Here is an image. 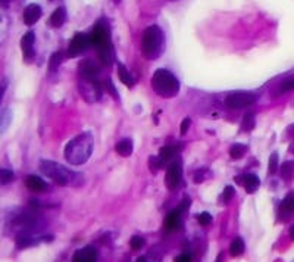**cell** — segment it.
Wrapping results in <instances>:
<instances>
[{"mask_svg": "<svg viewBox=\"0 0 294 262\" xmlns=\"http://www.w3.org/2000/svg\"><path fill=\"white\" fill-rule=\"evenodd\" d=\"M278 170V155L277 154H272L271 158H269V172L271 174H275Z\"/></svg>", "mask_w": 294, "mask_h": 262, "instance_id": "cell-31", "label": "cell"}, {"mask_svg": "<svg viewBox=\"0 0 294 262\" xmlns=\"http://www.w3.org/2000/svg\"><path fill=\"white\" fill-rule=\"evenodd\" d=\"M60 62H62V53L60 52L53 53V54L50 56V59H49V72H52V74H53L54 71L59 68Z\"/></svg>", "mask_w": 294, "mask_h": 262, "instance_id": "cell-26", "label": "cell"}, {"mask_svg": "<svg viewBox=\"0 0 294 262\" xmlns=\"http://www.w3.org/2000/svg\"><path fill=\"white\" fill-rule=\"evenodd\" d=\"M258 96L250 92H233L228 94L225 104L230 109H243L256 104Z\"/></svg>", "mask_w": 294, "mask_h": 262, "instance_id": "cell-5", "label": "cell"}, {"mask_svg": "<svg viewBox=\"0 0 294 262\" xmlns=\"http://www.w3.org/2000/svg\"><path fill=\"white\" fill-rule=\"evenodd\" d=\"M292 90H294V78L287 80L281 86V92H292Z\"/></svg>", "mask_w": 294, "mask_h": 262, "instance_id": "cell-33", "label": "cell"}, {"mask_svg": "<svg viewBox=\"0 0 294 262\" xmlns=\"http://www.w3.org/2000/svg\"><path fill=\"white\" fill-rule=\"evenodd\" d=\"M294 214V193H289L281 204V215L289 218Z\"/></svg>", "mask_w": 294, "mask_h": 262, "instance_id": "cell-18", "label": "cell"}, {"mask_svg": "<svg viewBox=\"0 0 294 262\" xmlns=\"http://www.w3.org/2000/svg\"><path fill=\"white\" fill-rule=\"evenodd\" d=\"M163 50V32L158 26L144 30L141 37V52L149 59H156Z\"/></svg>", "mask_w": 294, "mask_h": 262, "instance_id": "cell-4", "label": "cell"}, {"mask_svg": "<svg viewBox=\"0 0 294 262\" xmlns=\"http://www.w3.org/2000/svg\"><path fill=\"white\" fill-rule=\"evenodd\" d=\"M290 237H292V240L294 242V226L290 228Z\"/></svg>", "mask_w": 294, "mask_h": 262, "instance_id": "cell-36", "label": "cell"}, {"mask_svg": "<svg viewBox=\"0 0 294 262\" xmlns=\"http://www.w3.org/2000/svg\"><path fill=\"white\" fill-rule=\"evenodd\" d=\"M90 42H91V44H94L97 48H103L106 44H110V34H109L107 26H100V24L94 26V30L90 34Z\"/></svg>", "mask_w": 294, "mask_h": 262, "instance_id": "cell-9", "label": "cell"}, {"mask_svg": "<svg viewBox=\"0 0 294 262\" xmlns=\"http://www.w3.org/2000/svg\"><path fill=\"white\" fill-rule=\"evenodd\" d=\"M183 180V165L180 160H174L166 171V186L169 190H175Z\"/></svg>", "mask_w": 294, "mask_h": 262, "instance_id": "cell-8", "label": "cell"}, {"mask_svg": "<svg viewBox=\"0 0 294 262\" xmlns=\"http://www.w3.org/2000/svg\"><path fill=\"white\" fill-rule=\"evenodd\" d=\"M41 8L35 3L28 4L27 8L24 9V22L25 26H34L40 18H41Z\"/></svg>", "mask_w": 294, "mask_h": 262, "instance_id": "cell-13", "label": "cell"}, {"mask_svg": "<svg viewBox=\"0 0 294 262\" xmlns=\"http://www.w3.org/2000/svg\"><path fill=\"white\" fill-rule=\"evenodd\" d=\"M99 58H100L102 64L106 65V66H110L113 64L115 54H113V46H112V43L103 46V48H99Z\"/></svg>", "mask_w": 294, "mask_h": 262, "instance_id": "cell-17", "label": "cell"}, {"mask_svg": "<svg viewBox=\"0 0 294 262\" xmlns=\"http://www.w3.org/2000/svg\"><path fill=\"white\" fill-rule=\"evenodd\" d=\"M34 40H35V34L32 31H28L24 34V37L21 38V49H22V54L25 59H32L34 56Z\"/></svg>", "mask_w": 294, "mask_h": 262, "instance_id": "cell-14", "label": "cell"}, {"mask_svg": "<svg viewBox=\"0 0 294 262\" xmlns=\"http://www.w3.org/2000/svg\"><path fill=\"white\" fill-rule=\"evenodd\" d=\"M13 178H15V176H13V172L12 171H9V170H0V183L3 184H9L10 182H13Z\"/></svg>", "mask_w": 294, "mask_h": 262, "instance_id": "cell-28", "label": "cell"}, {"mask_svg": "<svg viewBox=\"0 0 294 262\" xmlns=\"http://www.w3.org/2000/svg\"><path fill=\"white\" fill-rule=\"evenodd\" d=\"M247 150V146L246 144H241V143H236L234 146H231L230 149V155L233 159H240Z\"/></svg>", "mask_w": 294, "mask_h": 262, "instance_id": "cell-25", "label": "cell"}, {"mask_svg": "<svg viewBox=\"0 0 294 262\" xmlns=\"http://www.w3.org/2000/svg\"><path fill=\"white\" fill-rule=\"evenodd\" d=\"M72 262H97V250L93 246L78 249L72 256Z\"/></svg>", "mask_w": 294, "mask_h": 262, "instance_id": "cell-11", "label": "cell"}, {"mask_svg": "<svg viewBox=\"0 0 294 262\" xmlns=\"http://www.w3.org/2000/svg\"><path fill=\"white\" fill-rule=\"evenodd\" d=\"M190 126H191V120L190 118H184L183 122H181V134H186L188 128H190Z\"/></svg>", "mask_w": 294, "mask_h": 262, "instance_id": "cell-34", "label": "cell"}, {"mask_svg": "<svg viewBox=\"0 0 294 262\" xmlns=\"http://www.w3.org/2000/svg\"><path fill=\"white\" fill-rule=\"evenodd\" d=\"M178 154V149L177 146H165L162 148L161 152H159V160H161L162 165H165L166 162H169L172 158H175V155Z\"/></svg>", "mask_w": 294, "mask_h": 262, "instance_id": "cell-21", "label": "cell"}, {"mask_svg": "<svg viewBox=\"0 0 294 262\" xmlns=\"http://www.w3.org/2000/svg\"><path fill=\"white\" fill-rule=\"evenodd\" d=\"M237 183L241 184L246 188L247 193H255L259 188V186H261V180L255 174H246V176L237 177Z\"/></svg>", "mask_w": 294, "mask_h": 262, "instance_id": "cell-12", "label": "cell"}, {"mask_svg": "<svg viewBox=\"0 0 294 262\" xmlns=\"http://www.w3.org/2000/svg\"><path fill=\"white\" fill-rule=\"evenodd\" d=\"M27 187L31 190V192H44V190H47L49 188V186L46 182H43L40 177H37V176H28L27 177Z\"/></svg>", "mask_w": 294, "mask_h": 262, "instance_id": "cell-16", "label": "cell"}, {"mask_svg": "<svg viewBox=\"0 0 294 262\" xmlns=\"http://www.w3.org/2000/svg\"><path fill=\"white\" fill-rule=\"evenodd\" d=\"M7 2H9V0H1V3H3V4H7Z\"/></svg>", "mask_w": 294, "mask_h": 262, "instance_id": "cell-37", "label": "cell"}, {"mask_svg": "<svg viewBox=\"0 0 294 262\" xmlns=\"http://www.w3.org/2000/svg\"><path fill=\"white\" fill-rule=\"evenodd\" d=\"M137 262H146V261H144V260H141V258H140V260H138V261H137Z\"/></svg>", "mask_w": 294, "mask_h": 262, "instance_id": "cell-38", "label": "cell"}, {"mask_svg": "<svg viewBox=\"0 0 294 262\" xmlns=\"http://www.w3.org/2000/svg\"><path fill=\"white\" fill-rule=\"evenodd\" d=\"M152 88L162 98H174L180 92V81L168 70L159 68L150 80Z\"/></svg>", "mask_w": 294, "mask_h": 262, "instance_id": "cell-3", "label": "cell"}, {"mask_svg": "<svg viewBox=\"0 0 294 262\" xmlns=\"http://www.w3.org/2000/svg\"><path fill=\"white\" fill-rule=\"evenodd\" d=\"M144 244H146V240H144L143 237L134 236L133 238H131V248H133L134 250H138V249H141Z\"/></svg>", "mask_w": 294, "mask_h": 262, "instance_id": "cell-32", "label": "cell"}, {"mask_svg": "<svg viewBox=\"0 0 294 262\" xmlns=\"http://www.w3.org/2000/svg\"><path fill=\"white\" fill-rule=\"evenodd\" d=\"M174 262H193V258H191V255H188V254H183V255L177 256Z\"/></svg>", "mask_w": 294, "mask_h": 262, "instance_id": "cell-35", "label": "cell"}, {"mask_svg": "<svg viewBox=\"0 0 294 262\" xmlns=\"http://www.w3.org/2000/svg\"><path fill=\"white\" fill-rule=\"evenodd\" d=\"M115 150H116L121 156H130V155L133 154V140H130V138L121 140V142L116 144Z\"/></svg>", "mask_w": 294, "mask_h": 262, "instance_id": "cell-20", "label": "cell"}, {"mask_svg": "<svg viewBox=\"0 0 294 262\" xmlns=\"http://www.w3.org/2000/svg\"><path fill=\"white\" fill-rule=\"evenodd\" d=\"M80 92L88 104L97 102L102 98V86L94 80L82 78L80 81Z\"/></svg>", "mask_w": 294, "mask_h": 262, "instance_id": "cell-6", "label": "cell"}, {"mask_svg": "<svg viewBox=\"0 0 294 262\" xmlns=\"http://www.w3.org/2000/svg\"><path fill=\"white\" fill-rule=\"evenodd\" d=\"M281 176L284 180H292L294 176V162L289 160L281 165Z\"/></svg>", "mask_w": 294, "mask_h": 262, "instance_id": "cell-24", "label": "cell"}, {"mask_svg": "<svg viewBox=\"0 0 294 262\" xmlns=\"http://www.w3.org/2000/svg\"><path fill=\"white\" fill-rule=\"evenodd\" d=\"M183 212H184V210H181V208H178V210H172V212L166 216V220H165V228H166L168 232H175V230L180 228Z\"/></svg>", "mask_w": 294, "mask_h": 262, "instance_id": "cell-15", "label": "cell"}, {"mask_svg": "<svg viewBox=\"0 0 294 262\" xmlns=\"http://www.w3.org/2000/svg\"><path fill=\"white\" fill-rule=\"evenodd\" d=\"M253 127H255V115H253V114H247V115L244 116V121H243L241 130L250 131V130H253Z\"/></svg>", "mask_w": 294, "mask_h": 262, "instance_id": "cell-27", "label": "cell"}, {"mask_svg": "<svg viewBox=\"0 0 294 262\" xmlns=\"http://www.w3.org/2000/svg\"><path fill=\"white\" fill-rule=\"evenodd\" d=\"M65 21H66V10H65V8L54 9V12L50 16V26H54V28H59V26H62L65 24Z\"/></svg>", "mask_w": 294, "mask_h": 262, "instance_id": "cell-19", "label": "cell"}, {"mask_svg": "<svg viewBox=\"0 0 294 262\" xmlns=\"http://www.w3.org/2000/svg\"><path fill=\"white\" fill-rule=\"evenodd\" d=\"M233 196H234V187H231V186H228L225 190H224V193H222V196H221V202H230L231 199H233Z\"/></svg>", "mask_w": 294, "mask_h": 262, "instance_id": "cell-29", "label": "cell"}, {"mask_svg": "<svg viewBox=\"0 0 294 262\" xmlns=\"http://www.w3.org/2000/svg\"><path fill=\"white\" fill-rule=\"evenodd\" d=\"M118 76H119V80L127 86V87H133L134 86V78L133 76L130 74V71L122 65V64H118Z\"/></svg>", "mask_w": 294, "mask_h": 262, "instance_id": "cell-22", "label": "cell"}, {"mask_svg": "<svg viewBox=\"0 0 294 262\" xmlns=\"http://www.w3.org/2000/svg\"><path fill=\"white\" fill-rule=\"evenodd\" d=\"M93 152V137L90 132H82L74 137L65 146V159L71 165H81L88 160Z\"/></svg>", "mask_w": 294, "mask_h": 262, "instance_id": "cell-1", "label": "cell"}, {"mask_svg": "<svg viewBox=\"0 0 294 262\" xmlns=\"http://www.w3.org/2000/svg\"><path fill=\"white\" fill-rule=\"evenodd\" d=\"M40 170L44 176H47L54 183L60 186H78L82 183V176L80 172L68 170L62 164H57L53 160H41Z\"/></svg>", "mask_w": 294, "mask_h": 262, "instance_id": "cell-2", "label": "cell"}, {"mask_svg": "<svg viewBox=\"0 0 294 262\" xmlns=\"http://www.w3.org/2000/svg\"><path fill=\"white\" fill-rule=\"evenodd\" d=\"M243 252H244V242H243V238L237 237L233 240V243L230 246V254H231V256H240L243 255Z\"/></svg>", "mask_w": 294, "mask_h": 262, "instance_id": "cell-23", "label": "cell"}, {"mask_svg": "<svg viewBox=\"0 0 294 262\" xmlns=\"http://www.w3.org/2000/svg\"><path fill=\"white\" fill-rule=\"evenodd\" d=\"M197 221L200 222V226H209L212 222V215L209 212H202L197 216Z\"/></svg>", "mask_w": 294, "mask_h": 262, "instance_id": "cell-30", "label": "cell"}, {"mask_svg": "<svg viewBox=\"0 0 294 262\" xmlns=\"http://www.w3.org/2000/svg\"><path fill=\"white\" fill-rule=\"evenodd\" d=\"M91 44L90 42V36L84 34V32H77L72 40L69 42L68 46V58H77L84 52H87L88 46Z\"/></svg>", "mask_w": 294, "mask_h": 262, "instance_id": "cell-7", "label": "cell"}, {"mask_svg": "<svg viewBox=\"0 0 294 262\" xmlns=\"http://www.w3.org/2000/svg\"><path fill=\"white\" fill-rule=\"evenodd\" d=\"M78 68H80L81 77L87 80H94L99 76V72H100V66L94 60H91V59L82 60Z\"/></svg>", "mask_w": 294, "mask_h": 262, "instance_id": "cell-10", "label": "cell"}]
</instances>
